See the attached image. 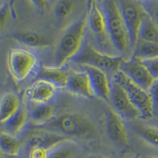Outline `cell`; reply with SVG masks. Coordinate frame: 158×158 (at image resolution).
I'll list each match as a JSON object with an SVG mask.
<instances>
[{"label":"cell","mask_w":158,"mask_h":158,"mask_svg":"<svg viewBox=\"0 0 158 158\" xmlns=\"http://www.w3.org/2000/svg\"><path fill=\"white\" fill-rule=\"evenodd\" d=\"M35 127L37 131L77 138H93L97 134V127L94 121L86 115L73 111L59 114L46 123Z\"/></svg>","instance_id":"6da1fadb"},{"label":"cell","mask_w":158,"mask_h":158,"mask_svg":"<svg viewBox=\"0 0 158 158\" xmlns=\"http://www.w3.org/2000/svg\"><path fill=\"white\" fill-rule=\"evenodd\" d=\"M87 38V15L69 25L61 34L55 51V67H62L74 59Z\"/></svg>","instance_id":"7a4b0ae2"},{"label":"cell","mask_w":158,"mask_h":158,"mask_svg":"<svg viewBox=\"0 0 158 158\" xmlns=\"http://www.w3.org/2000/svg\"><path fill=\"white\" fill-rule=\"evenodd\" d=\"M98 4L115 49L118 53H126L131 49L130 36L117 0H99Z\"/></svg>","instance_id":"3957f363"},{"label":"cell","mask_w":158,"mask_h":158,"mask_svg":"<svg viewBox=\"0 0 158 158\" xmlns=\"http://www.w3.org/2000/svg\"><path fill=\"white\" fill-rule=\"evenodd\" d=\"M87 32L90 34L89 40L97 50L110 56H118L108 33L102 10L97 1L89 2Z\"/></svg>","instance_id":"277c9868"},{"label":"cell","mask_w":158,"mask_h":158,"mask_svg":"<svg viewBox=\"0 0 158 158\" xmlns=\"http://www.w3.org/2000/svg\"><path fill=\"white\" fill-rule=\"evenodd\" d=\"M123 59L121 56H112L97 50L86 38L82 48L72 61L80 66L97 67L106 72L107 74L114 75L119 71Z\"/></svg>","instance_id":"5b68a950"},{"label":"cell","mask_w":158,"mask_h":158,"mask_svg":"<svg viewBox=\"0 0 158 158\" xmlns=\"http://www.w3.org/2000/svg\"><path fill=\"white\" fill-rule=\"evenodd\" d=\"M6 63L13 79L21 82L36 70L39 59L35 53L28 49L15 48L8 52Z\"/></svg>","instance_id":"8992f818"},{"label":"cell","mask_w":158,"mask_h":158,"mask_svg":"<svg viewBox=\"0 0 158 158\" xmlns=\"http://www.w3.org/2000/svg\"><path fill=\"white\" fill-rule=\"evenodd\" d=\"M112 79L119 83L125 89L131 102L140 112L142 118L147 119L153 116L154 111L149 90L135 84L120 70L114 74Z\"/></svg>","instance_id":"52a82bcc"},{"label":"cell","mask_w":158,"mask_h":158,"mask_svg":"<svg viewBox=\"0 0 158 158\" xmlns=\"http://www.w3.org/2000/svg\"><path fill=\"white\" fill-rule=\"evenodd\" d=\"M117 2L127 27L131 49L133 51L138 42V31L146 11L139 0H117Z\"/></svg>","instance_id":"ba28073f"},{"label":"cell","mask_w":158,"mask_h":158,"mask_svg":"<svg viewBox=\"0 0 158 158\" xmlns=\"http://www.w3.org/2000/svg\"><path fill=\"white\" fill-rule=\"evenodd\" d=\"M110 102L111 103L112 108L123 118L135 120L142 118L140 112L131 102L125 89L119 83L114 81L113 79L111 81Z\"/></svg>","instance_id":"9c48e42d"},{"label":"cell","mask_w":158,"mask_h":158,"mask_svg":"<svg viewBox=\"0 0 158 158\" xmlns=\"http://www.w3.org/2000/svg\"><path fill=\"white\" fill-rule=\"evenodd\" d=\"M119 70L135 84L147 90L155 80L144 62L133 56L128 60H123Z\"/></svg>","instance_id":"30bf717a"},{"label":"cell","mask_w":158,"mask_h":158,"mask_svg":"<svg viewBox=\"0 0 158 158\" xmlns=\"http://www.w3.org/2000/svg\"><path fill=\"white\" fill-rule=\"evenodd\" d=\"M107 133L111 140L121 146H129V136L123 118L113 108H108L105 113Z\"/></svg>","instance_id":"8fae6325"},{"label":"cell","mask_w":158,"mask_h":158,"mask_svg":"<svg viewBox=\"0 0 158 158\" xmlns=\"http://www.w3.org/2000/svg\"><path fill=\"white\" fill-rule=\"evenodd\" d=\"M58 87L44 79H38L25 90V95L32 103L49 104L55 98Z\"/></svg>","instance_id":"7c38bea8"},{"label":"cell","mask_w":158,"mask_h":158,"mask_svg":"<svg viewBox=\"0 0 158 158\" xmlns=\"http://www.w3.org/2000/svg\"><path fill=\"white\" fill-rule=\"evenodd\" d=\"M88 73L94 95L110 102L111 81L108 74L104 70L91 66H81Z\"/></svg>","instance_id":"4fadbf2b"},{"label":"cell","mask_w":158,"mask_h":158,"mask_svg":"<svg viewBox=\"0 0 158 158\" xmlns=\"http://www.w3.org/2000/svg\"><path fill=\"white\" fill-rule=\"evenodd\" d=\"M66 89L74 95L91 98L94 95L89 76L85 70H70Z\"/></svg>","instance_id":"5bb4252c"},{"label":"cell","mask_w":158,"mask_h":158,"mask_svg":"<svg viewBox=\"0 0 158 158\" xmlns=\"http://www.w3.org/2000/svg\"><path fill=\"white\" fill-rule=\"evenodd\" d=\"M70 72V70L63 67H43L38 73V79L50 81L58 88H66Z\"/></svg>","instance_id":"9a60e30c"},{"label":"cell","mask_w":158,"mask_h":158,"mask_svg":"<svg viewBox=\"0 0 158 158\" xmlns=\"http://www.w3.org/2000/svg\"><path fill=\"white\" fill-rule=\"evenodd\" d=\"M29 118V111L27 107L22 104L21 108L16 113L11 116L6 122L2 124L3 127V133L16 137L25 129Z\"/></svg>","instance_id":"2e32d148"},{"label":"cell","mask_w":158,"mask_h":158,"mask_svg":"<svg viewBox=\"0 0 158 158\" xmlns=\"http://www.w3.org/2000/svg\"><path fill=\"white\" fill-rule=\"evenodd\" d=\"M22 106L21 99L17 94L5 93L0 96V124L15 115Z\"/></svg>","instance_id":"e0dca14e"},{"label":"cell","mask_w":158,"mask_h":158,"mask_svg":"<svg viewBox=\"0 0 158 158\" xmlns=\"http://www.w3.org/2000/svg\"><path fill=\"white\" fill-rule=\"evenodd\" d=\"M13 38L25 46L30 48H45L51 44L49 38L34 31H21L13 35Z\"/></svg>","instance_id":"ac0fdd59"},{"label":"cell","mask_w":158,"mask_h":158,"mask_svg":"<svg viewBox=\"0 0 158 158\" xmlns=\"http://www.w3.org/2000/svg\"><path fill=\"white\" fill-rule=\"evenodd\" d=\"M32 103L29 111V118L35 126L42 125L50 121L55 116L54 108L50 104Z\"/></svg>","instance_id":"d6986e66"},{"label":"cell","mask_w":158,"mask_h":158,"mask_svg":"<svg viewBox=\"0 0 158 158\" xmlns=\"http://www.w3.org/2000/svg\"><path fill=\"white\" fill-rule=\"evenodd\" d=\"M39 133L32 135L28 141L29 148L32 146H42L48 149H52L58 144L66 140V138L58 134L39 131Z\"/></svg>","instance_id":"ffe728a7"},{"label":"cell","mask_w":158,"mask_h":158,"mask_svg":"<svg viewBox=\"0 0 158 158\" xmlns=\"http://www.w3.org/2000/svg\"><path fill=\"white\" fill-rule=\"evenodd\" d=\"M133 57L142 61H147L158 58V44L138 40L133 49Z\"/></svg>","instance_id":"44dd1931"},{"label":"cell","mask_w":158,"mask_h":158,"mask_svg":"<svg viewBox=\"0 0 158 158\" xmlns=\"http://www.w3.org/2000/svg\"><path fill=\"white\" fill-rule=\"evenodd\" d=\"M138 40L158 44V25L146 13L138 31Z\"/></svg>","instance_id":"7402d4cb"},{"label":"cell","mask_w":158,"mask_h":158,"mask_svg":"<svg viewBox=\"0 0 158 158\" xmlns=\"http://www.w3.org/2000/svg\"><path fill=\"white\" fill-rule=\"evenodd\" d=\"M22 149V142L15 136L6 133L0 134V151L3 155L18 156Z\"/></svg>","instance_id":"603a6c76"},{"label":"cell","mask_w":158,"mask_h":158,"mask_svg":"<svg viewBox=\"0 0 158 158\" xmlns=\"http://www.w3.org/2000/svg\"><path fill=\"white\" fill-rule=\"evenodd\" d=\"M132 129L142 140L158 148V127L145 124H135Z\"/></svg>","instance_id":"cb8c5ba5"},{"label":"cell","mask_w":158,"mask_h":158,"mask_svg":"<svg viewBox=\"0 0 158 158\" xmlns=\"http://www.w3.org/2000/svg\"><path fill=\"white\" fill-rule=\"evenodd\" d=\"M75 153V146L64 141L49 149L48 158H73Z\"/></svg>","instance_id":"d4e9b609"},{"label":"cell","mask_w":158,"mask_h":158,"mask_svg":"<svg viewBox=\"0 0 158 158\" xmlns=\"http://www.w3.org/2000/svg\"><path fill=\"white\" fill-rule=\"evenodd\" d=\"M75 10L74 0H59L54 8L55 15L59 21H64L70 18Z\"/></svg>","instance_id":"484cf974"},{"label":"cell","mask_w":158,"mask_h":158,"mask_svg":"<svg viewBox=\"0 0 158 158\" xmlns=\"http://www.w3.org/2000/svg\"><path fill=\"white\" fill-rule=\"evenodd\" d=\"M140 2L144 10L158 25V0H142Z\"/></svg>","instance_id":"4316f807"},{"label":"cell","mask_w":158,"mask_h":158,"mask_svg":"<svg viewBox=\"0 0 158 158\" xmlns=\"http://www.w3.org/2000/svg\"><path fill=\"white\" fill-rule=\"evenodd\" d=\"M49 149L42 146H32L29 148V158H48Z\"/></svg>","instance_id":"83f0119b"},{"label":"cell","mask_w":158,"mask_h":158,"mask_svg":"<svg viewBox=\"0 0 158 158\" xmlns=\"http://www.w3.org/2000/svg\"><path fill=\"white\" fill-rule=\"evenodd\" d=\"M149 92L152 98L154 114L158 113V79H155L149 88Z\"/></svg>","instance_id":"f1b7e54d"},{"label":"cell","mask_w":158,"mask_h":158,"mask_svg":"<svg viewBox=\"0 0 158 158\" xmlns=\"http://www.w3.org/2000/svg\"><path fill=\"white\" fill-rule=\"evenodd\" d=\"M10 15V6L8 4H4L0 7V32L3 29L7 22Z\"/></svg>","instance_id":"f546056e"},{"label":"cell","mask_w":158,"mask_h":158,"mask_svg":"<svg viewBox=\"0 0 158 158\" xmlns=\"http://www.w3.org/2000/svg\"><path fill=\"white\" fill-rule=\"evenodd\" d=\"M154 79H158V58L152 60L143 61Z\"/></svg>","instance_id":"4dcf8cb0"},{"label":"cell","mask_w":158,"mask_h":158,"mask_svg":"<svg viewBox=\"0 0 158 158\" xmlns=\"http://www.w3.org/2000/svg\"><path fill=\"white\" fill-rule=\"evenodd\" d=\"M49 0H30V2H32L35 6L38 8V9L44 10L47 7L48 4Z\"/></svg>","instance_id":"1f68e13d"},{"label":"cell","mask_w":158,"mask_h":158,"mask_svg":"<svg viewBox=\"0 0 158 158\" xmlns=\"http://www.w3.org/2000/svg\"><path fill=\"white\" fill-rule=\"evenodd\" d=\"M2 158H22V157H20L19 155H18V156H9V155H3Z\"/></svg>","instance_id":"d6a6232c"},{"label":"cell","mask_w":158,"mask_h":158,"mask_svg":"<svg viewBox=\"0 0 158 158\" xmlns=\"http://www.w3.org/2000/svg\"><path fill=\"white\" fill-rule=\"evenodd\" d=\"M89 158H107V157H105V156H100V155H93V156H89Z\"/></svg>","instance_id":"836d02e7"},{"label":"cell","mask_w":158,"mask_h":158,"mask_svg":"<svg viewBox=\"0 0 158 158\" xmlns=\"http://www.w3.org/2000/svg\"><path fill=\"white\" fill-rule=\"evenodd\" d=\"M2 156H3V154H2V152L0 151V158H2Z\"/></svg>","instance_id":"e575fe53"},{"label":"cell","mask_w":158,"mask_h":158,"mask_svg":"<svg viewBox=\"0 0 158 158\" xmlns=\"http://www.w3.org/2000/svg\"><path fill=\"white\" fill-rule=\"evenodd\" d=\"M93 1H97V2H98L99 0H89V2H93Z\"/></svg>","instance_id":"d590c367"},{"label":"cell","mask_w":158,"mask_h":158,"mask_svg":"<svg viewBox=\"0 0 158 158\" xmlns=\"http://www.w3.org/2000/svg\"><path fill=\"white\" fill-rule=\"evenodd\" d=\"M146 158H158V157H146Z\"/></svg>","instance_id":"8d00e7d4"},{"label":"cell","mask_w":158,"mask_h":158,"mask_svg":"<svg viewBox=\"0 0 158 158\" xmlns=\"http://www.w3.org/2000/svg\"><path fill=\"white\" fill-rule=\"evenodd\" d=\"M134 158H141V157H138V156H136V157H134Z\"/></svg>","instance_id":"74e56055"},{"label":"cell","mask_w":158,"mask_h":158,"mask_svg":"<svg viewBox=\"0 0 158 158\" xmlns=\"http://www.w3.org/2000/svg\"><path fill=\"white\" fill-rule=\"evenodd\" d=\"M139 1H142V0H139Z\"/></svg>","instance_id":"f35d334b"}]
</instances>
